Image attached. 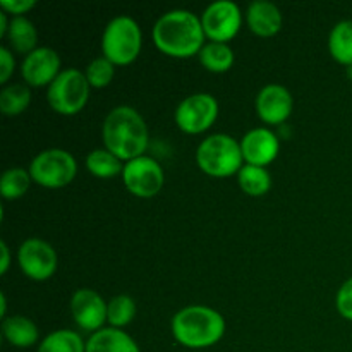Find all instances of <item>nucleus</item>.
<instances>
[{"mask_svg":"<svg viewBox=\"0 0 352 352\" xmlns=\"http://www.w3.org/2000/svg\"><path fill=\"white\" fill-rule=\"evenodd\" d=\"M201 19L189 10L175 9L155 23L153 41L162 54L174 58H189L205 47Z\"/></svg>","mask_w":352,"mask_h":352,"instance_id":"f257e3e1","label":"nucleus"},{"mask_svg":"<svg viewBox=\"0 0 352 352\" xmlns=\"http://www.w3.org/2000/svg\"><path fill=\"white\" fill-rule=\"evenodd\" d=\"M102 134L107 150L126 164L143 157L150 143L146 122L136 109L127 105L110 110L103 120Z\"/></svg>","mask_w":352,"mask_h":352,"instance_id":"f03ea898","label":"nucleus"},{"mask_svg":"<svg viewBox=\"0 0 352 352\" xmlns=\"http://www.w3.org/2000/svg\"><path fill=\"white\" fill-rule=\"evenodd\" d=\"M226 333V320L217 309L188 306L172 318V336L188 349H205L220 342Z\"/></svg>","mask_w":352,"mask_h":352,"instance_id":"7ed1b4c3","label":"nucleus"},{"mask_svg":"<svg viewBox=\"0 0 352 352\" xmlns=\"http://www.w3.org/2000/svg\"><path fill=\"white\" fill-rule=\"evenodd\" d=\"M198 167L210 177H230L244 167L243 150L229 134H212L196 150Z\"/></svg>","mask_w":352,"mask_h":352,"instance_id":"20e7f679","label":"nucleus"},{"mask_svg":"<svg viewBox=\"0 0 352 352\" xmlns=\"http://www.w3.org/2000/svg\"><path fill=\"white\" fill-rule=\"evenodd\" d=\"M143 47L141 28L133 17H113L107 24L102 36L103 57L109 58L113 65H129L140 55Z\"/></svg>","mask_w":352,"mask_h":352,"instance_id":"39448f33","label":"nucleus"},{"mask_svg":"<svg viewBox=\"0 0 352 352\" xmlns=\"http://www.w3.org/2000/svg\"><path fill=\"white\" fill-rule=\"evenodd\" d=\"M89 82L79 69H64L48 86L47 100L52 110L62 116H76L89 98Z\"/></svg>","mask_w":352,"mask_h":352,"instance_id":"423d86ee","label":"nucleus"},{"mask_svg":"<svg viewBox=\"0 0 352 352\" xmlns=\"http://www.w3.org/2000/svg\"><path fill=\"white\" fill-rule=\"evenodd\" d=\"M33 182L48 189L65 188L74 181L78 174V164L69 151L60 148H50L33 158L30 165Z\"/></svg>","mask_w":352,"mask_h":352,"instance_id":"0eeeda50","label":"nucleus"},{"mask_svg":"<svg viewBox=\"0 0 352 352\" xmlns=\"http://www.w3.org/2000/svg\"><path fill=\"white\" fill-rule=\"evenodd\" d=\"M219 117V102L208 93L186 96L174 113L175 124L186 134H201L213 126Z\"/></svg>","mask_w":352,"mask_h":352,"instance_id":"6e6552de","label":"nucleus"},{"mask_svg":"<svg viewBox=\"0 0 352 352\" xmlns=\"http://www.w3.org/2000/svg\"><path fill=\"white\" fill-rule=\"evenodd\" d=\"M122 181L133 196L153 198L164 188L165 174L162 165L155 158L143 155L124 165Z\"/></svg>","mask_w":352,"mask_h":352,"instance_id":"1a4fd4ad","label":"nucleus"},{"mask_svg":"<svg viewBox=\"0 0 352 352\" xmlns=\"http://www.w3.org/2000/svg\"><path fill=\"white\" fill-rule=\"evenodd\" d=\"M199 19L206 38L217 43H227L239 33L243 14L239 6L230 0H217L206 7Z\"/></svg>","mask_w":352,"mask_h":352,"instance_id":"9d476101","label":"nucleus"},{"mask_svg":"<svg viewBox=\"0 0 352 352\" xmlns=\"http://www.w3.org/2000/svg\"><path fill=\"white\" fill-rule=\"evenodd\" d=\"M17 261L28 278L36 282H45L52 278L57 272V253L47 243L33 237L24 241L17 251Z\"/></svg>","mask_w":352,"mask_h":352,"instance_id":"9b49d317","label":"nucleus"},{"mask_svg":"<svg viewBox=\"0 0 352 352\" xmlns=\"http://www.w3.org/2000/svg\"><path fill=\"white\" fill-rule=\"evenodd\" d=\"M71 313L79 329L95 333L102 330L107 322L109 302L91 289H79L71 299Z\"/></svg>","mask_w":352,"mask_h":352,"instance_id":"f8f14e48","label":"nucleus"},{"mask_svg":"<svg viewBox=\"0 0 352 352\" xmlns=\"http://www.w3.org/2000/svg\"><path fill=\"white\" fill-rule=\"evenodd\" d=\"M60 57L50 47H40L26 55L21 65V74L28 86H50L60 74Z\"/></svg>","mask_w":352,"mask_h":352,"instance_id":"ddd939ff","label":"nucleus"},{"mask_svg":"<svg viewBox=\"0 0 352 352\" xmlns=\"http://www.w3.org/2000/svg\"><path fill=\"white\" fill-rule=\"evenodd\" d=\"M256 113L265 124L278 126L284 124L292 113V95L285 86L268 85L261 88L256 96Z\"/></svg>","mask_w":352,"mask_h":352,"instance_id":"4468645a","label":"nucleus"},{"mask_svg":"<svg viewBox=\"0 0 352 352\" xmlns=\"http://www.w3.org/2000/svg\"><path fill=\"white\" fill-rule=\"evenodd\" d=\"M241 150H243L244 162L254 167H267L277 158L280 143L274 131L267 127H258L244 134L241 141Z\"/></svg>","mask_w":352,"mask_h":352,"instance_id":"2eb2a0df","label":"nucleus"},{"mask_svg":"<svg viewBox=\"0 0 352 352\" xmlns=\"http://www.w3.org/2000/svg\"><path fill=\"white\" fill-rule=\"evenodd\" d=\"M248 26L261 38L275 36L282 30V14L275 3L267 0H254L248 7Z\"/></svg>","mask_w":352,"mask_h":352,"instance_id":"dca6fc26","label":"nucleus"},{"mask_svg":"<svg viewBox=\"0 0 352 352\" xmlns=\"http://www.w3.org/2000/svg\"><path fill=\"white\" fill-rule=\"evenodd\" d=\"M86 352H140L136 340L120 329H102L86 340Z\"/></svg>","mask_w":352,"mask_h":352,"instance_id":"f3484780","label":"nucleus"},{"mask_svg":"<svg viewBox=\"0 0 352 352\" xmlns=\"http://www.w3.org/2000/svg\"><path fill=\"white\" fill-rule=\"evenodd\" d=\"M2 336L10 346L14 347H31L40 339L38 327L30 318L21 315L7 316L2 322Z\"/></svg>","mask_w":352,"mask_h":352,"instance_id":"a211bd4d","label":"nucleus"},{"mask_svg":"<svg viewBox=\"0 0 352 352\" xmlns=\"http://www.w3.org/2000/svg\"><path fill=\"white\" fill-rule=\"evenodd\" d=\"M7 40L9 45L17 52V54L30 55L31 52L36 50L38 43V31L34 24L31 23L28 17L19 16L12 17L9 23V30H7Z\"/></svg>","mask_w":352,"mask_h":352,"instance_id":"6ab92c4d","label":"nucleus"},{"mask_svg":"<svg viewBox=\"0 0 352 352\" xmlns=\"http://www.w3.org/2000/svg\"><path fill=\"white\" fill-rule=\"evenodd\" d=\"M198 57L203 67L215 74L230 71L234 65V50L227 43H217V41L205 43Z\"/></svg>","mask_w":352,"mask_h":352,"instance_id":"aec40b11","label":"nucleus"},{"mask_svg":"<svg viewBox=\"0 0 352 352\" xmlns=\"http://www.w3.org/2000/svg\"><path fill=\"white\" fill-rule=\"evenodd\" d=\"M329 50L339 64L352 67V21H340L332 28Z\"/></svg>","mask_w":352,"mask_h":352,"instance_id":"412c9836","label":"nucleus"},{"mask_svg":"<svg viewBox=\"0 0 352 352\" xmlns=\"http://www.w3.org/2000/svg\"><path fill=\"white\" fill-rule=\"evenodd\" d=\"M124 165L126 164H122V160L117 158L113 153H110L107 148L93 150L91 153L86 157V167H88V170L91 172L95 177L100 179H110L122 174Z\"/></svg>","mask_w":352,"mask_h":352,"instance_id":"4be33fe9","label":"nucleus"},{"mask_svg":"<svg viewBox=\"0 0 352 352\" xmlns=\"http://www.w3.org/2000/svg\"><path fill=\"white\" fill-rule=\"evenodd\" d=\"M38 352H86V342L78 332L62 329L48 333L38 346Z\"/></svg>","mask_w":352,"mask_h":352,"instance_id":"5701e85b","label":"nucleus"},{"mask_svg":"<svg viewBox=\"0 0 352 352\" xmlns=\"http://www.w3.org/2000/svg\"><path fill=\"white\" fill-rule=\"evenodd\" d=\"M237 181L248 196H263L272 188V175L265 167L246 164L237 174Z\"/></svg>","mask_w":352,"mask_h":352,"instance_id":"b1692460","label":"nucleus"},{"mask_svg":"<svg viewBox=\"0 0 352 352\" xmlns=\"http://www.w3.org/2000/svg\"><path fill=\"white\" fill-rule=\"evenodd\" d=\"M30 170L21 167H12L3 172L0 179V195L3 199H17L23 198L31 186Z\"/></svg>","mask_w":352,"mask_h":352,"instance_id":"393cba45","label":"nucleus"},{"mask_svg":"<svg viewBox=\"0 0 352 352\" xmlns=\"http://www.w3.org/2000/svg\"><path fill=\"white\" fill-rule=\"evenodd\" d=\"M31 102V91L28 85H9L0 93V110L3 116H19Z\"/></svg>","mask_w":352,"mask_h":352,"instance_id":"a878e982","label":"nucleus"},{"mask_svg":"<svg viewBox=\"0 0 352 352\" xmlns=\"http://www.w3.org/2000/svg\"><path fill=\"white\" fill-rule=\"evenodd\" d=\"M138 311V306L131 296L120 294L110 299L109 313H107V322L112 329H124L134 320Z\"/></svg>","mask_w":352,"mask_h":352,"instance_id":"bb28decb","label":"nucleus"},{"mask_svg":"<svg viewBox=\"0 0 352 352\" xmlns=\"http://www.w3.org/2000/svg\"><path fill=\"white\" fill-rule=\"evenodd\" d=\"M116 65L105 57H98L95 60L89 62V65L86 67V79H88L89 86L91 88H105L112 82L113 79V72H116Z\"/></svg>","mask_w":352,"mask_h":352,"instance_id":"cd10ccee","label":"nucleus"},{"mask_svg":"<svg viewBox=\"0 0 352 352\" xmlns=\"http://www.w3.org/2000/svg\"><path fill=\"white\" fill-rule=\"evenodd\" d=\"M336 305L339 315L342 316V318L352 322V278L344 282L342 287L339 289L336 298Z\"/></svg>","mask_w":352,"mask_h":352,"instance_id":"c85d7f7f","label":"nucleus"},{"mask_svg":"<svg viewBox=\"0 0 352 352\" xmlns=\"http://www.w3.org/2000/svg\"><path fill=\"white\" fill-rule=\"evenodd\" d=\"M34 6H36V0H0V7L3 9V12L12 14L14 17L30 12Z\"/></svg>","mask_w":352,"mask_h":352,"instance_id":"c756f323","label":"nucleus"},{"mask_svg":"<svg viewBox=\"0 0 352 352\" xmlns=\"http://www.w3.org/2000/svg\"><path fill=\"white\" fill-rule=\"evenodd\" d=\"M14 67H16V60L9 48H0V82H7L10 76L14 74Z\"/></svg>","mask_w":352,"mask_h":352,"instance_id":"7c9ffc66","label":"nucleus"},{"mask_svg":"<svg viewBox=\"0 0 352 352\" xmlns=\"http://www.w3.org/2000/svg\"><path fill=\"white\" fill-rule=\"evenodd\" d=\"M0 251H2V260H0V274H7L10 265V253H9V246L6 243H0Z\"/></svg>","mask_w":352,"mask_h":352,"instance_id":"2f4dec72","label":"nucleus"},{"mask_svg":"<svg viewBox=\"0 0 352 352\" xmlns=\"http://www.w3.org/2000/svg\"><path fill=\"white\" fill-rule=\"evenodd\" d=\"M7 30H9V24H7V14H0V36H6Z\"/></svg>","mask_w":352,"mask_h":352,"instance_id":"473e14b6","label":"nucleus"},{"mask_svg":"<svg viewBox=\"0 0 352 352\" xmlns=\"http://www.w3.org/2000/svg\"><path fill=\"white\" fill-rule=\"evenodd\" d=\"M0 306H2V316H6V309H7L6 294H0Z\"/></svg>","mask_w":352,"mask_h":352,"instance_id":"72a5a7b5","label":"nucleus"}]
</instances>
